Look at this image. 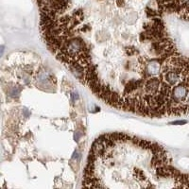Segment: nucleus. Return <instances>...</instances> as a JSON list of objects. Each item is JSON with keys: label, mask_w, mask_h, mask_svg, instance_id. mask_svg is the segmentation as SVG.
<instances>
[{"label": "nucleus", "mask_w": 189, "mask_h": 189, "mask_svg": "<svg viewBox=\"0 0 189 189\" xmlns=\"http://www.w3.org/2000/svg\"><path fill=\"white\" fill-rule=\"evenodd\" d=\"M186 121L185 120H179V121H174V122H171L170 124L172 125H182V124H185Z\"/></svg>", "instance_id": "7ed1b4c3"}, {"label": "nucleus", "mask_w": 189, "mask_h": 189, "mask_svg": "<svg viewBox=\"0 0 189 189\" xmlns=\"http://www.w3.org/2000/svg\"><path fill=\"white\" fill-rule=\"evenodd\" d=\"M71 98H72V100L75 101L79 99V94L78 93H71Z\"/></svg>", "instance_id": "20e7f679"}, {"label": "nucleus", "mask_w": 189, "mask_h": 189, "mask_svg": "<svg viewBox=\"0 0 189 189\" xmlns=\"http://www.w3.org/2000/svg\"><path fill=\"white\" fill-rule=\"evenodd\" d=\"M164 61L161 59L159 60H150L148 61L145 66L144 70V75L146 77H156L159 75L160 72H162L163 68V62Z\"/></svg>", "instance_id": "f257e3e1"}, {"label": "nucleus", "mask_w": 189, "mask_h": 189, "mask_svg": "<svg viewBox=\"0 0 189 189\" xmlns=\"http://www.w3.org/2000/svg\"><path fill=\"white\" fill-rule=\"evenodd\" d=\"M126 51H127L128 55L132 56V55H134L137 52V49L135 48L134 46H129V47H126Z\"/></svg>", "instance_id": "f03ea898"}]
</instances>
